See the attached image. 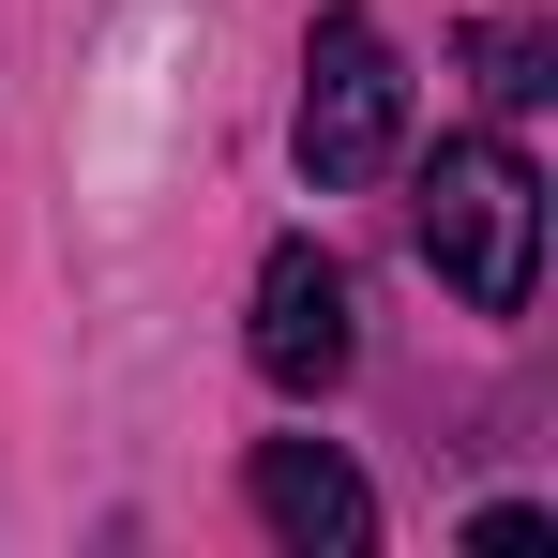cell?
Listing matches in <instances>:
<instances>
[{
	"instance_id": "cell-1",
	"label": "cell",
	"mask_w": 558,
	"mask_h": 558,
	"mask_svg": "<svg viewBox=\"0 0 558 558\" xmlns=\"http://www.w3.org/2000/svg\"><path fill=\"white\" fill-rule=\"evenodd\" d=\"M423 272L468 317H529V287H544V182H529L513 136H453L423 167Z\"/></svg>"
},
{
	"instance_id": "cell-2",
	"label": "cell",
	"mask_w": 558,
	"mask_h": 558,
	"mask_svg": "<svg viewBox=\"0 0 558 558\" xmlns=\"http://www.w3.org/2000/svg\"><path fill=\"white\" fill-rule=\"evenodd\" d=\"M392 136H408L392 31H377L363 0H332V15L302 31V182H317V196H363L377 167H392Z\"/></svg>"
},
{
	"instance_id": "cell-4",
	"label": "cell",
	"mask_w": 558,
	"mask_h": 558,
	"mask_svg": "<svg viewBox=\"0 0 558 558\" xmlns=\"http://www.w3.org/2000/svg\"><path fill=\"white\" fill-rule=\"evenodd\" d=\"M242 498H257V529H272L287 558H363L377 544V498H363V468L332 453V438H257Z\"/></svg>"
},
{
	"instance_id": "cell-5",
	"label": "cell",
	"mask_w": 558,
	"mask_h": 558,
	"mask_svg": "<svg viewBox=\"0 0 558 558\" xmlns=\"http://www.w3.org/2000/svg\"><path fill=\"white\" fill-rule=\"evenodd\" d=\"M468 61H483V106H544V92H558V46L529 31V15H483Z\"/></svg>"
},
{
	"instance_id": "cell-6",
	"label": "cell",
	"mask_w": 558,
	"mask_h": 558,
	"mask_svg": "<svg viewBox=\"0 0 558 558\" xmlns=\"http://www.w3.org/2000/svg\"><path fill=\"white\" fill-rule=\"evenodd\" d=\"M468 544H483V558H529V544H544V513H529V498H498V513H468Z\"/></svg>"
},
{
	"instance_id": "cell-3",
	"label": "cell",
	"mask_w": 558,
	"mask_h": 558,
	"mask_svg": "<svg viewBox=\"0 0 558 558\" xmlns=\"http://www.w3.org/2000/svg\"><path fill=\"white\" fill-rule=\"evenodd\" d=\"M348 363H363V302H348V272L317 257V242H272L257 257V377L272 392H348Z\"/></svg>"
}]
</instances>
